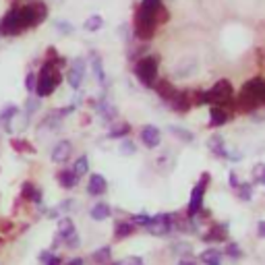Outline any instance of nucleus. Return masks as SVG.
I'll use <instances>...</instances> for the list:
<instances>
[{
    "instance_id": "1",
    "label": "nucleus",
    "mask_w": 265,
    "mask_h": 265,
    "mask_svg": "<svg viewBox=\"0 0 265 265\" xmlns=\"http://www.w3.org/2000/svg\"><path fill=\"white\" fill-rule=\"evenodd\" d=\"M46 19H48V5L44 0H29L23 7H17V23H19L21 33L38 27Z\"/></svg>"
},
{
    "instance_id": "2",
    "label": "nucleus",
    "mask_w": 265,
    "mask_h": 265,
    "mask_svg": "<svg viewBox=\"0 0 265 265\" xmlns=\"http://www.w3.org/2000/svg\"><path fill=\"white\" fill-rule=\"evenodd\" d=\"M265 104V81L263 79H251L242 85V90L238 94V100H236V106L238 110L242 112H253L257 110L259 106Z\"/></svg>"
},
{
    "instance_id": "3",
    "label": "nucleus",
    "mask_w": 265,
    "mask_h": 265,
    "mask_svg": "<svg viewBox=\"0 0 265 265\" xmlns=\"http://www.w3.org/2000/svg\"><path fill=\"white\" fill-rule=\"evenodd\" d=\"M38 75V81H35V96L38 98H48L54 94V90L62 83V75H60V68L54 64V62H48L44 60L40 73Z\"/></svg>"
},
{
    "instance_id": "4",
    "label": "nucleus",
    "mask_w": 265,
    "mask_h": 265,
    "mask_svg": "<svg viewBox=\"0 0 265 265\" xmlns=\"http://www.w3.org/2000/svg\"><path fill=\"white\" fill-rule=\"evenodd\" d=\"M232 98H234V87H232V83L228 79H220L214 87H211V90L203 92V102L220 106V108H224V106L230 104Z\"/></svg>"
},
{
    "instance_id": "5",
    "label": "nucleus",
    "mask_w": 265,
    "mask_h": 265,
    "mask_svg": "<svg viewBox=\"0 0 265 265\" xmlns=\"http://www.w3.org/2000/svg\"><path fill=\"white\" fill-rule=\"evenodd\" d=\"M135 77L143 87H153L157 81V58L155 56H143L135 64Z\"/></svg>"
},
{
    "instance_id": "6",
    "label": "nucleus",
    "mask_w": 265,
    "mask_h": 265,
    "mask_svg": "<svg viewBox=\"0 0 265 265\" xmlns=\"http://www.w3.org/2000/svg\"><path fill=\"white\" fill-rule=\"evenodd\" d=\"M133 29H135V38L141 40V42H149L153 35H155V19H153V15H147L143 11H139L135 13V21H133Z\"/></svg>"
},
{
    "instance_id": "7",
    "label": "nucleus",
    "mask_w": 265,
    "mask_h": 265,
    "mask_svg": "<svg viewBox=\"0 0 265 265\" xmlns=\"http://www.w3.org/2000/svg\"><path fill=\"white\" fill-rule=\"evenodd\" d=\"M207 183H209V174L205 172L203 176H201V183L193 189V193H191V203H189V216H195L197 211L201 209V205H203V195H205V189H207Z\"/></svg>"
},
{
    "instance_id": "8",
    "label": "nucleus",
    "mask_w": 265,
    "mask_h": 265,
    "mask_svg": "<svg viewBox=\"0 0 265 265\" xmlns=\"http://www.w3.org/2000/svg\"><path fill=\"white\" fill-rule=\"evenodd\" d=\"M85 70H87V62L83 58H75L73 64H70L68 73H66V81L73 90H79L81 83H83V77H85Z\"/></svg>"
},
{
    "instance_id": "9",
    "label": "nucleus",
    "mask_w": 265,
    "mask_h": 265,
    "mask_svg": "<svg viewBox=\"0 0 265 265\" xmlns=\"http://www.w3.org/2000/svg\"><path fill=\"white\" fill-rule=\"evenodd\" d=\"M0 35H21V29H19V23H17V7H13L0 21Z\"/></svg>"
},
{
    "instance_id": "10",
    "label": "nucleus",
    "mask_w": 265,
    "mask_h": 265,
    "mask_svg": "<svg viewBox=\"0 0 265 265\" xmlns=\"http://www.w3.org/2000/svg\"><path fill=\"white\" fill-rule=\"evenodd\" d=\"M70 153H73V143H70V141H58L54 145V149H52L50 157L54 164H66Z\"/></svg>"
},
{
    "instance_id": "11",
    "label": "nucleus",
    "mask_w": 265,
    "mask_h": 265,
    "mask_svg": "<svg viewBox=\"0 0 265 265\" xmlns=\"http://www.w3.org/2000/svg\"><path fill=\"white\" fill-rule=\"evenodd\" d=\"M153 90H155L157 96H160V100H164V102H168V104H170L176 96H179V92H181V90H176V87H174V83H170V81H166V79L155 81Z\"/></svg>"
},
{
    "instance_id": "12",
    "label": "nucleus",
    "mask_w": 265,
    "mask_h": 265,
    "mask_svg": "<svg viewBox=\"0 0 265 265\" xmlns=\"http://www.w3.org/2000/svg\"><path fill=\"white\" fill-rule=\"evenodd\" d=\"M141 141H143V145H145V147L153 149V147L160 145L162 133H160V129H155L153 125H147V127L141 129Z\"/></svg>"
},
{
    "instance_id": "13",
    "label": "nucleus",
    "mask_w": 265,
    "mask_h": 265,
    "mask_svg": "<svg viewBox=\"0 0 265 265\" xmlns=\"http://www.w3.org/2000/svg\"><path fill=\"white\" fill-rule=\"evenodd\" d=\"M108 191V183L102 174H92L90 176V183H87V193H90L92 197H100L104 193Z\"/></svg>"
},
{
    "instance_id": "14",
    "label": "nucleus",
    "mask_w": 265,
    "mask_h": 265,
    "mask_svg": "<svg viewBox=\"0 0 265 265\" xmlns=\"http://www.w3.org/2000/svg\"><path fill=\"white\" fill-rule=\"evenodd\" d=\"M21 197L25 199V201H31V203H35V205H40L44 199V195H42V191L35 187L31 181H25L23 185H21Z\"/></svg>"
},
{
    "instance_id": "15",
    "label": "nucleus",
    "mask_w": 265,
    "mask_h": 265,
    "mask_svg": "<svg viewBox=\"0 0 265 265\" xmlns=\"http://www.w3.org/2000/svg\"><path fill=\"white\" fill-rule=\"evenodd\" d=\"M172 228V218L170 216H155L153 222L147 226V230H151V234H168Z\"/></svg>"
},
{
    "instance_id": "16",
    "label": "nucleus",
    "mask_w": 265,
    "mask_h": 265,
    "mask_svg": "<svg viewBox=\"0 0 265 265\" xmlns=\"http://www.w3.org/2000/svg\"><path fill=\"white\" fill-rule=\"evenodd\" d=\"M170 108L174 112H179V114H185L193 108V102H191V94L189 92H179V96H176L172 102H170Z\"/></svg>"
},
{
    "instance_id": "17",
    "label": "nucleus",
    "mask_w": 265,
    "mask_h": 265,
    "mask_svg": "<svg viewBox=\"0 0 265 265\" xmlns=\"http://www.w3.org/2000/svg\"><path fill=\"white\" fill-rule=\"evenodd\" d=\"M56 181L60 183L62 189H75L77 183H79V176H77L73 170H70V168H62V170H58V174H56Z\"/></svg>"
},
{
    "instance_id": "18",
    "label": "nucleus",
    "mask_w": 265,
    "mask_h": 265,
    "mask_svg": "<svg viewBox=\"0 0 265 265\" xmlns=\"http://www.w3.org/2000/svg\"><path fill=\"white\" fill-rule=\"evenodd\" d=\"M201 238H203L205 242H224V240L228 238V234H226V224L211 228V230H209L207 234H203Z\"/></svg>"
},
{
    "instance_id": "19",
    "label": "nucleus",
    "mask_w": 265,
    "mask_h": 265,
    "mask_svg": "<svg viewBox=\"0 0 265 265\" xmlns=\"http://www.w3.org/2000/svg\"><path fill=\"white\" fill-rule=\"evenodd\" d=\"M209 127L214 129V127H222V125H226L228 122V114H226V110L224 108H220V106H214L211 108V112H209Z\"/></svg>"
},
{
    "instance_id": "20",
    "label": "nucleus",
    "mask_w": 265,
    "mask_h": 265,
    "mask_svg": "<svg viewBox=\"0 0 265 265\" xmlns=\"http://www.w3.org/2000/svg\"><path fill=\"white\" fill-rule=\"evenodd\" d=\"M135 230V224L133 222H118L114 226V240H125L133 234Z\"/></svg>"
},
{
    "instance_id": "21",
    "label": "nucleus",
    "mask_w": 265,
    "mask_h": 265,
    "mask_svg": "<svg viewBox=\"0 0 265 265\" xmlns=\"http://www.w3.org/2000/svg\"><path fill=\"white\" fill-rule=\"evenodd\" d=\"M75 232H77L75 230V224H73V220H70L68 216H64V218L58 220V234H56L58 238L64 240V238H68L70 234H75Z\"/></svg>"
},
{
    "instance_id": "22",
    "label": "nucleus",
    "mask_w": 265,
    "mask_h": 265,
    "mask_svg": "<svg viewBox=\"0 0 265 265\" xmlns=\"http://www.w3.org/2000/svg\"><path fill=\"white\" fill-rule=\"evenodd\" d=\"M90 214H92V218H94V220H98V222H100V220L110 218V216H112V209H110V205H108V203L100 201V203H96V205L92 207Z\"/></svg>"
},
{
    "instance_id": "23",
    "label": "nucleus",
    "mask_w": 265,
    "mask_h": 265,
    "mask_svg": "<svg viewBox=\"0 0 265 265\" xmlns=\"http://www.w3.org/2000/svg\"><path fill=\"white\" fill-rule=\"evenodd\" d=\"M90 60H92V68L98 77V81L102 85H106V75H104V66H102V58L98 56V52H90Z\"/></svg>"
},
{
    "instance_id": "24",
    "label": "nucleus",
    "mask_w": 265,
    "mask_h": 265,
    "mask_svg": "<svg viewBox=\"0 0 265 265\" xmlns=\"http://www.w3.org/2000/svg\"><path fill=\"white\" fill-rule=\"evenodd\" d=\"M11 145L13 149H17L19 153H35V147L29 143L27 139H19V137H13L11 139Z\"/></svg>"
},
{
    "instance_id": "25",
    "label": "nucleus",
    "mask_w": 265,
    "mask_h": 265,
    "mask_svg": "<svg viewBox=\"0 0 265 265\" xmlns=\"http://www.w3.org/2000/svg\"><path fill=\"white\" fill-rule=\"evenodd\" d=\"M207 145H209V149L214 151L216 155H220V157H228V153L224 151V139H222L220 135H214V137H209Z\"/></svg>"
},
{
    "instance_id": "26",
    "label": "nucleus",
    "mask_w": 265,
    "mask_h": 265,
    "mask_svg": "<svg viewBox=\"0 0 265 265\" xmlns=\"http://www.w3.org/2000/svg\"><path fill=\"white\" fill-rule=\"evenodd\" d=\"M17 114H19V106H15V104H5L3 106V110H0V122H11Z\"/></svg>"
},
{
    "instance_id": "27",
    "label": "nucleus",
    "mask_w": 265,
    "mask_h": 265,
    "mask_svg": "<svg viewBox=\"0 0 265 265\" xmlns=\"http://www.w3.org/2000/svg\"><path fill=\"white\" fill-rule=\"evenodd\" d=\"M129 133H131V125H129V122H118V125H114L110 129L108 137L110 139H120V137H127Z\"/></svg>"
},
{
    "instance_id": "28",
    "label": "nucleus",
    "mask_w": 265,
    "mask_h": 265,
    "mask_svg": "<svg viewBox=\"0 0 265 265\" xmlns=\"http://www.w3.org/2000/svg\"><path fill=\"white\" fill-rule=\"evenodd\" d=\"M201 261L205 265H222V253L216 249H209V251L201 253Z\"/></svg>"
},
{
    "instance_id": "29",
    "label": "nucleus",
    "mask_w": 265,
    "mask_h": 265,
    "mask_svg": "<svg viewBox=\"0 0 265 265\" xmlns=\"http://www.w3.org/2000/svg\"><path fill=\"white\" fill-rule=\"evenodd\" d=\"M104 25V19L100 15H92V17H87L85 23H83V29L85 31H100Z\"/></svg>"
},
{
    "instance_id": "30",
    "label": "nucleus",
    "mask_w": 265,
    "mask_h": 265,
    "mask_svg": "<svg viewBox=\"0 0 265 265\" xmlns=\"http://www.w3.org/2000/svg\"><path fill=\"white\" fill-rule=\"evenodd\" d=\"M70 170H73V172L79 176V179H81L83 174H87V170H90V160H87V155L77 157L75 164H73V168H70Z\"/></svg>"
},
{
    "instance_id": "31",
    "label": "nucleus",
    "mask_w": 265,
    "mask_h": 265,
    "mask_svg": "<svg viewBox=\"0 0 265 265\" xmlns=\"http://www.w3.org/2000/svg\"><path fill=\"white\" fill-rule=\"evenodd\" d=\"M110 257H112V249L110 246H102L100 251H96L94 255H92V259L96 261V263H100V265H106L110 261Z\"/></svg>"
},
{
    "instance_id": "32",
    "label": "nucleus",
    "mask_w": 265,
    "mask_h": 265,
    "mask_svg": "<svg viewBox=\"0 0 265 265\" xmlns=\"http://www.w3.org/2000/svg\"><path fill=\"white\" fill-rule=\"evenodd\" d=\"M98 110H100V114L104 116V120L116 118V108H114V106H110L108 102H100V104H98Z\"/></svg>"
},
{
    "instance_id": "33",
    "label": "nucleus",
    "mask_w": 265,
    "mask_h": 265,
    "mask_svg": "<svg viewBox=\"0 0 265 265\" xmlns=\"http://www.w3.org/2000/svg\"><path fill=\"white\" fill-rule=\"evenodd\" d=\"M153 19H155V25L160 27V25H164L168 19H170V11L164 7V5H160L155 9V13H153Z\"/></svg>"
},
{
    "instance_id": "34",
    "label": "nucleus",
    "mask_w": 265,
    "mask_h": 265,
    "mask_svg": "<svg viewBox=\"0 0 265 265\" xmlns=\"http://www.w3.org/2000/svg\"><path fill=\"white\" fill-rule=\"evenodd\" d=\"M162 5V0H141V5L137 7L139 11H143V13H147V15H153L155 13V9Z\"/></svg>"
},
{
    "instance_id": "35",
    "label": "nucleus",
    "mask_w": 265,
    "mask_h": 265,
    "mask_svg": "<svg viewBox=\"0 0 265 265\" xmlns=\"http://www.w3.org/2000/svg\"><path fill=\"white\" fill-rule=\"evenodd\" d=\"M40 108H42V100H38V98H29V100H25V114H27V116L35 114Z\"/></svg>"
},
{
    "instance_id": "36",
    "label": "nucleus",
    "mask_w": 265,
    "mask_h": 265,
    "mask_svg": "<svg viewBox=\"0 0 265 265\" xmlns=\"http://www.w3.org/2000/svg\"><path fill=\"white\" fill-rule=\"evenodd\" d=\"M170 131L176 135V137H179V139H183V141H187V143H191V141L193 139H195V137H193L187 129H181V127H170Z\"/></svg>"
},
{
    "instance_id": "37",
    "label": "nucleus",
    "mask_w": 265,
    "mask_h": 265,
    "mask_svg": "<svg viewBox=\"0 0 265 265\" xmlns=\"http://www.w3.org/2000/svg\"><path fill=\"white\" fill-rule=\"evenodd\" d=\"M137 151L135 143L133 141H122V145H120V155H133Z\"/></svg>"
},
{
    "instance_id": "38",
    "label": "nucleus",
    "mask_w": 265,
    "mask_h": 265,
    "mask_svg": "<svg viewBox=\"0 0 265 265\" xmlns=\"http://www.w3.org/2000/svg\"><path fill=\"white\" fill-rule=\"evenodd\" d=\"M153 222V218L151 216H145V214H139V216H133V224H137V226H149Z\"/></svg>"
},
{
    "instance_id": "39",
    "label": "nucleus",
    "mask_w": 265,
    "mask_h": 265,
    "mask_svg": "<svg viewBox=\"0 0 265 265\" xmlns=\"http://www.w3.org/2000/svg\"><path fill=\"white\" fill-rule=\"evenodd\" d=\"M35 81H38V75H35V73H27V77H25V90L29 94L35 92Z\"/></svg>"
},
{
    "instance_id": "40",
    "label": "nucleus",
    "mask_w": 265,
    "mask_h": 265,
    "mask_svg": "<svg viewBox=\"0 0 265 265\" xmlns=\"http://www.w3.org/2000/svg\"><path fill=\"white\" fill-rule=\"evenodd\" d=\"M56 29H58L60 33H64V35H68V33H73V31H75V27L70 25L68 21H56Z\"/></svg>"
},
{
    "instance_id": "41",
    "label": "nucleus",
    "mask_w": 265,
    "mask_h": 265,
    "mask_svg": "<svg viewBox=\"0 0 265 265\" xmlns=\"http://www.w3.org/2000/svg\"><path fill=\"white\" fill-rule=\"evenodd\" d=\"M228 257H234V259H240L242 257V251L238 249V244L236 242H232V244H228Z\"/></svg>"
},
{
    "instance_id": "42",
    "label": "nucleus",
    "mask_w": 265,
    "mask_h": 265,
    "mask_svg": "<svg viewBox=\"0 0 265 265\" xmlns=\"http://www.w3.org/2000/svg\"><path fill=\"white\" fill-rule=\"evenodd\" d=\"M62 242L68 246V249H77V246H79V236H77V232H75V234H70L68 238H64Z\"/></svg>"
},
{
    "instance_id": "43",
    "label": "nucleus",
    "mask_w": 265,
    "mask_h": 265,
    "mask_svg": "<svg viewBox=\"0 0 265 265\" xmlns=\"http://www.w3.org/2000/svg\"><path fill=\"white\" fill-rule=\"evenodd\" d=\"M238 197H240L242 201H249V199H251V189L246 187V185H244V187H238Z\"/></svg>"
},
{
    "instance_id": "44",
    "label": "nucleus",
    "mask_w": 265,
    "mask_h": 265,
    "mask_svg": "<svg viewBox=\"0 0 265 265\" xmlns=\"http://www.w3.org/2000/svg\"><path fill=\"white\" fill-rule=\"evenodd\" d=\"M118 265H145V263H143V259H141V257H127L125 261H120Z\"/></svg>"
},
{
    "instance_id": "45",
    "label": "nucleus",
    "mask_w": 265,
    "mask_h": 265,
    "mask_svg": "<svg viewBox=\"0 0 265 265\" xmlns=\"http://www.w3.org/2000/svg\"><path fill=\"white\" fill-rule=\"evenodd\" d=\"M11 228H13L11 220H7V218H0V232H9Z\"/></svg>"
},
{
    "instance_id": "46",
    "label": "nucleus",
    "mask_w": 265,
    "mask_h": 265,
    "mask_svg": "<svg viewBox=\"0 0 265 265\" xmlns=\"http://www.w3.org/2000/svg\"><path fill=\"white\" fill-rule=\"evenodd\" d=\"M52 255H54L52 251H42V253L38 255V259H40V263H44V265H46V261H48V259H50Z\"/></svg>"
},
{
    "instance_id": "47",
    "label": "nucleus",
    "mask_w": 265,
    "mask_h": 265,
    "mask_svg": "<svg viewBox=\"0 0 265 265\" xmlns=\"http://www.w3.org/2000/svg\"><path fill=\"white\" fill-rule=\"evenodd\" d=\"M62 263V257H58V255H52L48 261H46V265H60Z\"/></svg>"
},
{
    "instance_id": "48",
    "label": "nucleus",
    "mask_w": 265,
    "mask_h": 265,
    "mask_svg": "<svg viewBox=\"0 0 265 265\" xmlns=\"http://www.w3.org/2000/svg\"><path fill=\"white\" fill-rule=\"evenodd\" d=\"M257 234L259 236H265V222H259L257 224Z\"/></svg>"
},
{
    "instance_id": "49",
    "label": "nucleus",
    "mask_w": 265,
    "mask_h": 265,
    "mask_svg": "<svg viewBox=\"0 0 265 265\" xmlns=\"http://www.w3.org/2000/svg\"><path fill=\"white\" fill-rule=\"evenodd\" d=\"M230 185L236 187V189L240 187V183H238V179H236V174H230Z\"/></svg>"
},
{
    "instance_id": "50",
    "label": "nucleus",
    "mask_w": 265,
    "mask_h": 265,
    "mask_svg": "<svg viewBox=\"0 0 265 265\" xmlns=\"http://www.w3.org/2000/svg\"><path fill=\"white\" fill-rule=\"evenodd\" d=\"M66 265H83V259L81 257H75V259H70Z\"/></svg>"
},
{
    "instance_id": "51",
    "label": "nucleus",
    "mask_w": 265,
    "mask_h": 265,
    "mask_svg": "<svg viewBox=\"0 0 265 265\" xmlns=\"http://www.w3.org/2000/svg\"><path fill=\"white\" fill-rule=\"evenodd\" d=\"M179 265H197V263H195V259H181Z\"/></svg>"
},
{
    "instance_id": "52",
    "label": "nucleus",
    "mask_w": 265,
    "mask_h": 265,
    "mask_svg": "<svg viewBox=\"0 0 265 265\" xmlns=\"http://www.w3.org/2000/svg\"><path fill=\"white\" fill-rule=\"evenodd\" d=\"M259 181H261V183H263V185H265V174H263V176H261V179H259Z\"/></svg>"
},
{
    "instance_id": "53",
    "label": "nucleus",
    "mask_w": 265,
    "mask_h": 265,
    "mask_svg": "<svg viewBox=\"0 0 265 265\" xmlns=\"http://www.w3.org/2000/svg\"><path fill=\"white\" fill-rule=\"evenodd\" d=\"M106 265H118V263H110V261H108V263H106Z\"/></svg>"
},
{
    "instance_id": "54",
    "label": "nucleus",
    "mask_w": 265,
    "mask_h": 265,
    "mask_svg": "<svg viewBox=\"0 0 265 265\" xmlns=\"http://www.w3.org/2000/svg\"><path fill=\"white\" fill-rule=\"evenodd\" d=\"M3 244H5V240H3V238H0V246H3Z\"/></svg>"
}]
</instances>
